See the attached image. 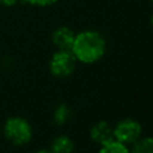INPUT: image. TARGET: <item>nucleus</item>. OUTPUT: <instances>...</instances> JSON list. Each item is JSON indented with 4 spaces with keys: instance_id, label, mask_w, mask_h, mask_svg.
<instances>
[{
    "instance_id": "f8f14e48",
    "label": "nucleus",
    "mask_w": 153,
    "mask_h": 153,
    "mask_svg": "<svg viewBox=\"0 0 153 153\" xmlns=\"http://www.w3.org/2000/svg\"><path fill=\"white\" fill-rule=\"evenodd\" d=\"M20 0H0V4L1 5H5V7H12L15 5L16 3H19Z\"/></svg>"
},
{
    "instance_id": "423d86ee",
    "label": "nucleus",
    "mask_w": 153,
    "mask_h": 153,
    "mask_svg": "<svg viewBox=\"0 0 153 153\" xmlns=\"http://www.w3.org/2000/svg\"><path fill=\"white\" fill-rule=\"evenodd\" d=\"M74 38H75V32L66 26L56 27L53 31V35H51L53 45L56 47V50L71 51L73 43H74Z\"/></svg>"
},
{
    "instance_id": "2eb2a0df",
    "label": "nucleus",
    "mask_w": 153,
    "mask_h": 153,
    "mask_svg": "<svg viewBox=\"0 0 153 153\" xmlns=\"http://www.w3.org/2000/svg\"><path fill=\"white\" fill-rule=\"evenodd\" d=\"M151 1H152V3H153V0H151Z\"/></svg>"
},
{
    "instance_id": "39448f33",
    "label": "nucleus",
    "mask_w": 153,
    "mask_h": 153,
    "mask_svg": "<svg viewBox=\"0 0 153 153\" xmlns=\"http://www.w3.org/2000/svg\"><path fill=\"white\" fill-rule=\"evenodd\" d=\"M90 138L93 143L98 144V145H103V144L109 143V141L114 140L113 136V126L105 120L95 122L91 128H90Z\"/></svg>"
},
{
    "instance_id": "9d476101",
    "label": "nucleus",
    "mask_w": 153,
    "mask_h": 153,
    "mask_svg": "<svg viewBox=\"0 0 153 153\" xmlns=\"http://www.w3.org/2000/svg\"><path fill=\"white\" fill-rule=\"evenodd\" d=\"M98 153H130V149L128 145L120 143V141L111 140L109 143L101 145Z\"/></svg>"
},
{
    "instance_id": "f03ea898",
    "label": "nucleus",
    "mask_w": 153,
    "mask_h": 153,
    "mask_svg": "<svg viewBox=\"0 0 153 153\" xmlns=\"http://www.w3.org/2000/svg\"><path fill=\"white\" fill-rule=\"evenodd\" d=\"M3 134L12 145L23 146L32 140L34 132H32L31 124L26 118L15 116L5 120L4 126H3Z\"/></svg>"
},
{
    "instance_id": "1a4fd4ad",
    "label": "nucleus",
    "mask_w": 153,
    "mask_h": 153,
    "mask_svg": "<svg viewBox=\"0 0 153 153\" xmlns=\"http://www.w3.org/2000/svg\"><path fill=\"white\" fill-rule=\"evenodd\" d=\"M130 153H153V137L141 136L134 144L129 146Z\"/></svg>"
},
{
    "instance_id": "20e7f679",
    "label": "nucleus",
    "mask_w": 153,
    "mask_h": 153,
    "mask_svg": "<svg viewBox=\"0 0 153 153\" xmlns=\"http://www.w3.org/2000/svg\"><path fill=\"white\" fill-rule=\"evenodd\" d=\"M50 73L55 78H66L74 73L76 67V59L71 51L56 50L50 59Z\"/></svg>"
},
{
    "instance_id": "0eeeda50",
    "label": "nucleus",
    "mask_w": 153,
    "mask_h": 153,
    "mask_svg": "<svg viewBox=\"0 0 153 153\" xmlns=\"http://www.w3.org/2000/svg\"><path fill=\"white\" fill-rule=\"evenodd\" d=\"M50 151L53 153H73L74 152V141L69 136H58L51 141Z\"/></svg>"
},
{
    "instance_id": "ddd939ff",
    "label": "nucleus",
    "mask_w": 153,
    "mask_h": 153,
    "mask_svg": "<svg viewBox=\"0 0 153 153\" xmlns=\"http://www.w3.org/2000/svg\"><path fill=\"white\" fill-rule=\"evenodd\" d=\"M34 153H53V152H51L50 149H39V151H36Z\"/></svg>"
},
{
    "instance_id": "6e6552de",
    "label": "nucleus",
    "mask_w": 153,
    "mask_h": 153,
    "mask_svg": "<svg viewBox=\"0 0 153 153\" xmlns=\"http://www.w3.org/2000/svg\"><path fill=\"white\" fill-rule=\"evenodd\" d=\"M70 118H71V109H70L69 106L65 105V103H61V105L56 106L55 110H54V114H53L54 124L58 125V126H62V125L66 124Z\"/></svg>"
},
{
    "instance_id": "f257e3e1",
    "label": "nucleus",
    "mask_w": 153,
    "mask_h": 153,
    "mask_svg": "<svg viewBox=\"0 0 153 153\" xmlns=\"http://www.w3.org/2000/svg\"><path fill=\"white\" fill-rule=\"evenodd\" d=\"M106 40L102 34L93 30H85L75 34L71 53L76 62L83 65H93L103 58L106 54Z\"/></svg>"
},
{
    "instance_id": "9b49d317",
    "label": "nucleus",
    "mask_w": 153,
    "mask_h": 153,
    "mask_svg": "<svg viewBox=\"0 0 153 153\" xmlns=\"http://www.w3.org/2000/svg\"><path fill=\"white\" fill-rule=\"evenodd\" d=\"M24 1L31 5H36V7H50V5L58 3L59 0H24Z\"/></svg>"
},
{
    "instance_id": "7ed1b4c3",
    "label": "nucleus",
    "mask_w": 153,
    "mask_h": 153,
    "mask_svg": "<svg viewBox=\"0 0 153 153\" xmlns=\"http://www.w3.org/2000/svg\"><path fill=\"white\" fill-rule=\"evenodd\" d=\"M114 140L130 146L143 136V126L134 118H122L113 126Z\"/></svg>"
},
{
    "instance_id": "4468645a",
    "label": "nucleus",
    "mask_w": 153,
    "mask_h": 153,
    "mask_svg": "<svg viewBox=\"0 0 153 153\" xmlns=\"http://www.w3.org/2000/svg\"><path fill=\"white\" fill-rule=\"evenodd\" d=\"M151 24H152V28H153V13H152V16H151Z\"/></svg>"
}]
</instances>
